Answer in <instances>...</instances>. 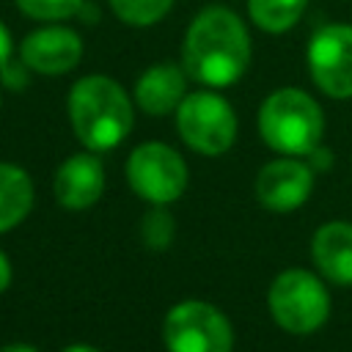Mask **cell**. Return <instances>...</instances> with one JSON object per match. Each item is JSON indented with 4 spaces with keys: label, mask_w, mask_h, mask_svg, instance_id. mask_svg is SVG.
I'll return each instance as SVG.
<instances>
[{
    "label": "cell",
    "mask_w": 352,
    "mask_h": 352,
    "mask_svg": "<svg viewBox=\"0 0 352 352\" xmlns=\"http://www.w3.org/2000/svg\"><path fill=\"white\" fill-rule=\"evenodd\" d=\"M261 140L283 157H308L324 135V113L302 88H278L258 107Z\"/></svg>",
    "instance_id": "obj_3"
},
{
    "label": "cell",
    "mask_w": 352,
    "mask_h": 352,
    "mask_svg": "<svg viewBox=\"0 0 352 352\" xmlns=\"http://www.w3.org/2000/svg\"><path fill=\"white\" fill-rule=\"evenodd\" d=\"M33 74L58 77L69 74L82 60V38L77 30L60 22H44L19 41L16 52Z\"/></svg>",
    "instance_id": "obj_9"
},
{
    "label": "cell",
    "mask_w": 352,
    "mask_h": 352,
    "mask_svg": "<svg viewBox=\"0 0 352 352\" xmlns=\"http://www.w3.org/2000/svg\"><path fill=\"white\" fill-rule=\"evenodd\" d=\"M60 352H102V349L99 346H91V344H69Z\"/></svg>",
    "instance_id": "obj_24"
},
{
    "label": "cell",
    "mask_w": 352,
    "mask_h": 352,
    "mask_svg": "<svg viewBox=\"0 0 352 352\" xmlns=\"http://www.w3.org/2000/svg\"><path fill=\"white\" fill-rule=\"evenodd\" d=\"M107 6L116 14V19H121L124 25L151 28L170 14L173 0H107Z\"/></svg>",
    "instance_id": "obj_16"
},
{
    "label": "cell",
    "mask_w": 352,
    "mask_h": 352,
    "mask_svg": "<svg viewBox=\"0 0 352 352\" xmlns=\"http://www.w3.org/2000/svg\"><path fill=\"white\" fill-rule=\"evenodd\" d=\"M52 192L63 209H88L94 206L104 192V165L96 157V151H82L66 157L55 176H52Z\"/></svg>",
    "instance_id": "obj_11"
},
{
    "label": "cell",
    "mask_w": 352,
    "mask_h": 352,
    "mask_svg": "<svg viewBox=\"0 0 352 352\" xmlns=\"http://www.w3.org/2000/svg\"><path fill=\"white\" fill-rule=\"evenodd\" d=\"M187 72L182 63H154L135 80L132 99L146 116H168L176 113L182 99L187 96Z\"/></svg>",
    "instance_id": "obj_12"
},
{
    "label": "cell",
    "mask_w": 352,
    "mask_h": 352,
    "mask_svg": "<svg viewBox=\"0 0 352 352\" xmlns=\"http://www.w3.org/2000/svg\"><path fill=\"white\" fill-rule=\"evenodd\" d=\"M236 113L214 88L192 91L176 107V129L187 148L204 157L226 154L236 140Z\"/></svg>",
    "instance_id": "obj_5"
},
{
    "label": "cell",
    "mask_w": 352,
    "mask_h": 352,
    "mask_svg": "<svg viewBox=\"0 0 352 352\" xmlns=\"http://www.w3.org/2000/svg\"><path fill=\"white\" fill-rule=\"evenodd\" d=\"M314 85L330 99H352V25L330 22L314 30L305 50Z\"/></svg>",
    "instance_id": "obj_8"
},
{
    "label": "cell",
    "mask_w": 352,
    "mask_h": 352,
    "mask_svg": "<svg viewBox=\"0 0 352 352\" xmlns=\"http://www.w3.org/2000/svg\"><path fill=\"white\" fill-rule=\"evenodd\" d=\"M14 55V41H11V33H8V28L0 22V66L8 60Z\"/></svg>",
    "instance_id": "obj_20"
},
{
    "label": "cell",
    "mask_w": 352,
    "mask_h": 352,
    "mask_svg": "<svg viewBox=\"0 0 352 352\" xmlns=\"http://www.w3.org/2000/svg\"><path fill=\"white\" fill-rule=\"evenodd\" d=\"M314 192V168L302 157L270 160L256 176V198L270 212H294Z\"/></svg>",
    "instance_id": "obj_10"
},
{
    "label": "cell",
    "mask_w": 352,
    "mask_h": 352,
    "mask_svg": "<svg viewBox=\"0 0 352 352\" xmlns=\"http://www.w3.org/2000/svg\"><path fill=\"white\" fill-rule=\"evenodd\" d=\"M162 341L168 352H231L234 327L212 302L182 300L165 314Z\"/></svg>",
    "instance_id": "obj_7"
},
{
    "label": "cell",
    "mask_w": 352,
    "mask_h": 352,
    "mask_svg": "<svg viewBox=\"0 0 352 352\" xmlns=\"http://www.w3.org/2000/svg\"><path fill=\"white\" fill-rule=\"evenodd\" d=\"M126 182L135 195L148 201L151 206H168L184 195L190 170L184 157L173 146L148 140L135 146L126 157Z\"/></svg>",
    "instance_id": "obj_6"
},
{
    "label": "cell",
    "mask_w": 352,
    "mask_h": 352,
    "mask_svg": "<svg viewBox=\"0 0 352 352\" xmlns=\"http://www.w3.org/2000/svg\"><path fill=\"white\" fill-rule=\"evenodd\" d=\"M30 69L25 66V60L16 55H11L3 66H0V85L3 88H8V91H25L28 88V82H30Z\"/></svg>",
    "instance_id": "obj_19"
},
{
    "label": "cell",
    "mask_w": 352,
    "mask_h": 352,
    "mask_svg": "<svg viewBox=\"0 0 352 352\" xmlns=\"http://www.w3.org/2000/svg\"><path fill=\"white\" fill-rule=\"evenodd\" d=\"M245 6H248L250 22L258 30L280 36L300 22L308 0H245Z\"/></svg>",
    "instance_id": "obj_15"
},
{
    "label": "cell",
    "mask_w": 352,
    "mask_h": 352,
    "mask_svg": "<svg viewBox=\"0 0 352 352\" xmlns=\"http://www.w3.org/2000/svg\"><path fill=\"white\" fill-rule=\"evenodd\" d=\"M267 308L280 330L311 336L330 316V294L319 275L308 270H283L270 283Z\"/></svg>",
    "instance_id": "obj_4"
},
{
    "label": "cell",
    "mask_w": 352,
    "mask_h": 352,
    "mask_svg": "<svg viewBox=\"0 0 352 352\" xmlns=\"http://www.w3.org/2000/svg\"><path fill=\"white\" fill-rule=\"evenodd\" d=\"M140 236L143 245L151 250H168L173 236H176V223L173 214L165 206H151V212H146L143 223H140Z\"/></svg>",
    "instance_id": "obj_18"
},
{
    "label": "cell",
    "mask_w": 352,
    "mask_h": 352,
    "mask_svg": "<svg viewBox=\"0 0 352 352\" xmlns=\"http://www.w3.org/2000/svg\"><path fill=\"white\" fill-rule=\"evenodd\" d=\"M311 258L319 275L336 286H352V223L330 220L314 231Z\"/></svg>",
    "instance_id": "obj_13"
},
{
    "label": "cell",
    "mask_w": 352,
    "mask_h": 352,
    "mask_svg": "<svg viewBox=\"0 0 352 352\" xmlns=\"http://www.w3.org/2000/svg\"><path fill=\"white\" fill-rule=\"evenodd\" d=\"M0 352H41V349L33 344H25V341H14V344H3Z\"/></svg>",
    "instance_id": "obj_23"
},
{
    "label": "cell",
    "mask_w": 352,
    "mask_h": 352,
    "mask_svg": "<svg viewBox=\"0 0 352 352\" xmlns=\"http://www.w3.org/2000/svg\"><path fill=\"white\" fill-rule=\"evenodd\" d=\"M22 16L36 22H63L80 16L85 0H14Z\"/></svg>",
    "instance_id": "obj_17"
},
{
    "label": "cell",
    "mask_w": 352,
    "mask_h": 352,
    "mask_svg": "<svg viewBox=\"0 0 352 352\" xmlns=\"http://www.w3.org/2000/svg\"><path fill=\"white\" fill-rule=\"evenodd\" d=\"M0 107H3V85H0Z\"/></svg>",
    "instance_id": "obj_25"
},
{
    "label": "cell",
    "mask_w": 352,
    "mask_h": 352,
    "mask_svg": "<svg viewBox=\"0 0 352 352\" xmlns=\"http://www.w3.org/2000/svg\"><path fill=\"white\" fill-rule=\"evenodd\" d=\"M308 160H311V168H319V170H324L327 165H330V148H324L322 143L308 154Z\"/></svg>",
    "instance_id": "obj_21"
},
{
    "label": "cell",
    "mask_w": 352,
    "mask_h": 352,
    "mask_svg": "<svg viewBox=\"0 0 352 352\" xmlns=\"http://www.w3.org/2000/svg\"><path fill=\"white\" fill-rule=\"evenodd\" d=\"M11 278H14V270H11V261H8V256L0 250V294L11 286Z\"/></svg>",
    "instance_id": "obj_22"
},
{
    "label": "cell",
    "mask_w": 352,
    "mask_h": 352,
    "mask_svg": "<svg viewBox=\"0 0 352 352\" xmlns=\"http://www.w3.org/2000/svg\"><path fill=\"white\" fill-rule=\"evenodd\" d=\"M66 113L74 138L88 151H110L135 124V99L107 74H85L69 88Z\"/></svg>",
    "instance_id": "obj_2"
},
{
    "label": "cell",
    "mask_w": 352,
    "mask_h": 352,
    "mask_svg": "<svg viewBox=\"0 0 352 352\" xmlns=\"http://www.w3.org/2000/svg\"><path fill=\"white\" fill-rule=\"evenodd\" d=\"M33 209V179L14 162H0V234L16 228Z\"/></svg>",
    "instance_id": "obj_14"
},
{
    "label": "cell",
    "mask_w": 352,
    "mask_h": 352,
    "mask_svg": "<svg viewBox=\"0 0 352 352\" xmlns=\"http://www.w3.org/2000/svg\"><path fill=\"white\" fill-rule=\"evenodd\" d=\"M253 44L245 19L220 3L204 6L182 38V66L204 88H228L250 66Z\"/></svg>",
    "instance_id": "obj_1"
}]
</instances>
